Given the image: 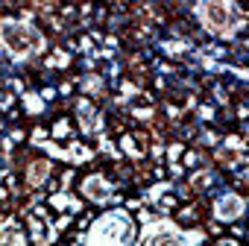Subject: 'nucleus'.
Instances as JSON below:
<instances>
[{
    "label": "nucleus",
    "mask_w": 249,
    "mask_h": 246,
    "mask_svg": "<svg viewBox=\"0 0 249 246\" xmlns=\"http://www.w3.org/2000/svg\"><path fill=\"white\" fill-rule=\"evenodd\" d=\"M0 41H3L9 47V53H15V56H30L33 50L41 47V35L33 27L18 24V21H6L0 27Z\"/></svg>",
    "instance_id": "obj_1"
},
{
    "label": "nucleus",
    "mask_w": 249,
    "mask_h": 246,
    "mask_svg": "<svg viewBox=\"0 0 249 246\" xmlns=\"http://www.w3.org/2000/svg\"><path fill=\"white\" fill-rule=\"evenodd\" d=\"M199 15H202L205 27H211V30H217V33H226V30H229L231 9H229L226 0H202Z\"/></svg>",
    "instance_id": "obj_3"
},
{
    "label": "nucleus",
    "mask_w": 249,
    "mask_h": 246,
    "mask_svg": "<svg viewBox=\"0 0 249 246\" xmlns=\"http://www.w3.org/2000/svg\"><path fill=\"white\" fill-rule=\"evenodd\" d=\"M240 208H243L240 199H231V196H229V199L220 202V217H234V214H240Z\"/></svg>",
    "instance_id": "obj_4"
},
{
    "label": "nucleus",
    "mask_w": 249,
    "mask_h": 246,
    "mask_svg": "<svg viewBox=\"0 0 249 246\" xmlns=\"http://www.w3.org/2000/svg\"><path fill=\"white\" fill-rule=\"evenodd\" d=\"M129 217L126 214H106L94 231H91V240H100V243H117V240H129Z\"/></svg>",
    "instance_id": "obj_2"
},
{
    "label": "nucleus",
    "mask_w": 249,
    "mask_h": 246,
    "mask_svg": "<svg viewBox=\"0 0 249 246\" xmlns=\"http://www.w3.org/2000/svg\"><path fill=\"white\" fill-rule=\"evenodd\" d=\"M85 191H88L91 196H94V193H97V196H106V185H103L100 179H91V182L85 185Z\"/></svg>",
    "instance_id": "obj_5"
}]
</instances>
